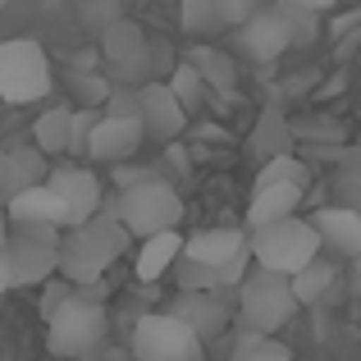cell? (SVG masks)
<instances>
[{
    "label": "cell",
    "instance_id": "obj_1",
    "mask_svg": "<svg viewBox=\"0 0 361 361\" xmlns=\"http://www.w3.org/2000/svg\"><path fill=\"white\" fill-rule=\"evenodd\" d=\"M106 329H110L106 302H101L97 283H92V288H73V298L46 320V343H51L55 357L87 361L101 343H106Z\"/></svg>",
    "mask_w": 361,
    "mask_h": 361
},
{
    "label": "cell",
    "instance_id": "obj_2",
    "mask_svg": "<svg viewBox=\"0 0 361 361\" xmlns=\"http://www.w3.org/2000/svg\"><path fill=\"white\" fill-rule=\"evenodd\" d=\"M298 293H293V274L252 265L247 279L238 283V329H261V334H279L298 311Z\"/></svg>",
    "mask_w": 361,
    "mask_h": 361
},
{
    "label": "cell",
    "instance_id": "obj_3",
    "mask_svg": "<svg viewBox=\"0 0 361 361\" xmlns=\"http://www.w3.org/2000/svg\"><path fill=\"white\" fill-rule=\"evenodd\" d=\"M320 252H325L320 229L311 220H298V215L274 220V224H265V229H252V256H256V265H265V270L298 274L302 265H311Z\"/></svg>",
    "mask_w": 361,
    "mask_h": 361
},
{
    "label": "cell",
    "instance_id": "obj_4",
    "mask_svg": "<svg viewBox=\"0 0 361 361\" xmlns=\"http://www.w3.org/2000/svg\"><path fill=\"white\" fill-rule=\"evenodd\" d=\"M137 361H206V338L178 311H151L133 325Z\"/></svg>",
    "mask_w": 361,
    "mask_h": 361
},
{
    "label": "cell",
    "instance_id": "obj_5",
    "mask_svg": "<svg viewBox=\"0 0 361 361\" xmlns=\"http://www.w3.org/2000/svg\"><path fill=\"white\" fill-rule=\"evenodd\" d=\"M60 243H64L60 224H32V220L9 224L5 256L14 265L18 288H32V283H46L51 274H60Z\"/></svg>",
    "mask_w": 361,
    "mask_h": 361
},
{
    "label": "cell",
    "instance_id": "obj_6",
    "mask_svg": "<svg viewBox=\"0 0 361 361\" xmlns=\"http://www.w3.org/2000/svg\"><path fill=\"white\" fill-rule=\"evenodd\" d=\"M51 92V60L37 42L14 37L0 42V101L9 106H32Z\"/></svg>",
    "mask_w": 361,
    "mask_h": 361
},
{
    "label": "cell",
    "instance_id": "obj_7",
    "mask_svg": "<svg viewBox=\"0 0 361 361\" xmlns=\"http://www.w3.org/2000/svg\"><path fill=\"white\" fill-rule=\"evenodd\" d=\"M119 215L142 243V238H151V233L178 229V220H183V197H178L165 178H147V183L119 192Z\"/></svg>",
    "mask_w": 361,
    "mask_h": 361
},
{
    "label": "cell",
    "instance_id": "obj_8",
    "mask_svg": "<svg viewBox=\"0 0 361 361\" xmlns=\"http://www.w3.org/2000/svg\"><path fill=\"white\" fill-rule=\"evenodd\" d=\"M142 142H147V123L142 119L101 115L97 133H92V142H87V156L97 160V165H123V160H133L142 151Z\"/></svg>",
    "mask_w": 361,
    "mask_h": 361
},
{
    "label": "cell",
    "instance_id": "obj_9",
    "mask_svg": "<svg viewBox=\"0 0 361 361\" xmlns=\"http://www.w3.org/2000/svg\"><path fill=\"white\" fill-rule=\"evenodd\" d=\"M110 270V256L97 247V238L87 233V224H73L64 229V243H60V274L78 288H92L101 283V274Z\"/></svg>",
    "mask_w": 361,
    "mask_h": 361
},
{
    "label": "cell",
    "instance_id": "obj_10",
    "mask_svg": "<svg viewBox=\"0 0 361 361\" xmlns=\"http://www.w3.org/2000/svg\"><path fill=\"white\" fill-rule=\"evenodd\" d=\"M142 123H147L151 142H174L188 128V106L174 97V87L165 78L142 87Z\"/></svg>",
    "mask_w": 361,
    "mask_h": 361
},
{
    "label": "cell",
    "instance_id": "obj_11",
    "mask_svg": "<svg viewBox=\"0 0 361 361\" xmlns=\"http://www.w3.org/2000/svg\"><path fill=\"white\" fill-rule=\"evenodd\" d=\"M302 197H307V178H283V183H256L252 202H247V229H265L274 220L298 215Z\"/></svg>",
    "mask_w": 361,
    "mask_h": 361
},
{
    "label": "cell",
    "instance_id": "obj_12",
    "mask_svg": "<svg viewBox=\"0 0 361 361\" xmlns=\"http://www.w3.org/2000/svg\"><path fill=\"white\" fill-rule=\"evenodd\" d=\"M46 183H51L55 192L69 202L73 224H87L92 215L101 211V202H106V192H101V178L92 174V169H82V165H55Z\"/></svg>",
    "mask_w": 361,
    "mask_h": 361
},
{
    "label": "cell",
    "instance_id": "obj_13",
    "mask_svg": "<svg viewBox=\"0 0 361 361\" xmlns=\"http://www.w3.org/2000/svg\"><path fill=\"white\" fill-rule=\"evenodd\" d=\"M238 37H243V51L252 55V60H261V64L279 60V55H283V51H288V46H293L288 18L279 14V5L261 9V14H256L252 23H243V27H238Z\"/></svg>",
    "mask_w": 361,
    "mask_h": 361
},
{
    "label": "cell",
    "instance_id": "obj_14",
    "mask_svg": "<svg viewBox=\"0 0 361 361\" xmlns=\"http://www.w3.org/2000/svg\"><path fill=\"white\" fill-rule=\"evenodd\" d=\"M5 211H9V224L32 220V224H60V229H73V211H69V202H64V197L55 192L51 183H32V188H23V192H18L14 202L5 206Z\"/></svg>",
    "mask_w": 361,
    "mask_h": 361
},
{
    "label": "cell",
    "instance_id": "obj_15",
    "mask_svg": "<svg viewBox=\"0 0 361 361\" xmlns=\"http://www.w3.org/2000/svg\"><path fill=\"white\" fill-rule=\"evenodd\" d=\"M311 224L320 229L325 252H338V256H348V261L361 256V211L334 202V206H320V211L311 215Z\"/></svg>",
    "mask_w": 361,
    "mask_h": 361
},
{
    "label": "cell",
    "instance_id": "obj_16",
    "mask_svg": "<svg viewBox=\"0 0 361 361\" xmlns=\"http://www.w3.org/2000/svg\"><path fill=\"white\" fill-rule=\"evenodd\" d=\"M224 293H229V288H211V293H178L169 311H178V316H183L188 325H192L197 334H202L206 343H211V338H215V334H224V325H229V302H224Z\"/></svg>",
    "mask_w": 361,
    "mask_h": 361
},
{
    "label": "cell",
    "instance_id": "obj_17",
    "mask_svg": "<svg viewBox=\"0 0 361 361\" xmlns=\"http://www.w3.org/2000/svg\"><path fill=\"white\" fill-rule=\"evenodd\" d=\"M293 142H298V128L283 119L279 106H270V110H261V119H256L247 151L265 165V160H274V156H293Z\"/></svg>",
    "mask_w": 361,
    "mask_h": 361
},
{
    "label": "cell",
    "instance_id": "obj_18",
    "mask_svg": "<svg viewBox=\"0 0 361 361\" xmlns=\"http://www.w3.org/2000/svg\"><path fill=\"white\" fill-rule=\"evenodd\" d=\"M183 243H188V238H178V229H165V233H151V238H142L137 261H133V274H137L142 283H156L165 270H174V265H178Z\"/></svg>",
    "mask_w": 361,
    "mask_h": 361
},
{
    "label": "cell",
    "instance_id": "obj_19",
    "mask_svg": "<svg viewBox=\"0 0 361 361\" xmlns=\"http://www.w3.org/2000/svg\"><path fill=\"white\" fill-rule=\"evenodd\" d=\"M87 233L97 238V247H101V252L110 256V265H115L123 252H133V238H137V233H133L128 224H123V215H119V192L101 202V211L87 220Z\"/></svg>",
    "mask_w": 361,
    "mask_h": 361
},
{
    "label": "cell",
    "instance_id": "obj_20",
    "mask_svg": "<svg viewBox=\"0 0 361 361\" xmlns=\"http://www.w3.org/2000/svg\"><path fill=\"white\" fill-rule=\"evenodd\" d=\"M97 37H101V55H106L110 69L142 60V55H147V46H151L147 32H142V23H133V18H115V23H110L106 32H97Z\"/></svg>",
    "mask_w": 361,
    "mask_h": 361
},
{
    "label": "cell",
    "instance_id": "obj_21",
    "mask_svg": "<svg viewBox=\"0 0 361 361\" xmlns=\"http://www.w3.org/2000/svg\"><path fill=\"white\" fill-rule=\"evenodd\" d=\"M188 60L202 69V78L211 82V92L215 97H233V87H238V64L229 60V55L220 51V46H211V42H197L192 51H188Z\"/></svg>",
    "mask_w": 361,
    "mask_h": 361
},
{
    "label": "cell",
    "instance_id": "obj_22",
    "mask_svg": "<svg viewBox=\"0 0 361 361\" xmlns=\"http://www.w3.org/2000/svg\"><path fill=\"white\" fill-rule=\"evenodd\" d=\"M334 283H338V270L325 261V252H320L311 265H302V270L293 274V293H298L302 307H316V302H325L329 293H334Z\"/></svg>",
    "mask_w": 361,
    "mask_h": 361
},
{
    "label": "cell",
    "instance_id": "obj_23",
    "mask_svg": "<svg viewBox=\"0 0 361 361\" xmlns=\"http://www.w3.org/2000/svg\"><path fill=\"white\" fill-rule=\"evenodd\" d=\"M69 133H73V110L69 106H51L42 110L32 123V142L46 151V156H60V151H69Z\"/></svg>",
    "mask_w": 361,
    "mask_h": 361
},
{
    "label": "cell",
    "instance_id": "obj_24",
    "mask_svg": "<svg viewBox=\"0 0 361 361\" xmlns=\"http://www.w3.org/2000/svg\"><path fill=\"white\" fill-rule=\"evenodd\" d=\"M178 27H183L188 37H211L229 23H224V14H220V0H178Z\"/></svg>",
    "mask_w": 361,
    "mask_h": 361
},
{
    "label": "cell",
    "instance_id": "obj_25",
    "mask_svg": "<svg viewBox=\"0 0 361 361\" xmlns=\"http://www.w3.org/2000/svg\"><path fill=\"white\" fill-rule=\"evenodd\" d=\"M165 82L174 87V97L188 106V115H192V110H202V106H206V97H215V92H211V82L202 78V69H197L192 60H178V69L169 73Z\"/></svg>",
    "mask_w": 361,
    "mask_h": 361
},
{
    "label": "cell",
    "instance_id": "obj_26",
    "mask_svg": "<svg viewBox=\"0 0 361 361\" xmlns=\"http://www.w3.org/2000/svg\"><path fill=\"white\" fill-rule=\"evenodd\" d=\"M174 279H178V293H211V288H229V279H224L220 265L192 261V256H178Z\"/></svg>",
    "mask_w": 361,
    "mask_h": 361
},
{
    "label": "cell",
    "instance_id": "obj_27",
    "mask_svg": "<svg viewBox=\"0 0 361 361\" xmlns=\"http://www.w3.org/2000/svg\"><path fill=\"white\" fill-rule=\"evenodd\" d=\"M279 14L288 18L293 46L316 42V32H320V9H307V5H298V0H279Z\"/></svg>",
    "mask_w": 361,
    "mask_h": 361
},
{
    "label": "cell",
    "instance_id": "obj_28",
    "mask_svg": "<svg viewBox=\"0 0 361 361\" xmlns=\"http://www.w3.org/2000/svg\"><path fill=\"white\" fill-rule=\"evenodd\" d=\"M73 97H78V106H101L106 110V101H110V92H115V82H110V73L101 78L97 69H73Z\"/></svg>",
    "mask_w": 361,
    "mask_h": 361
},
{
    "label": "cell",
    "instance_id": "obj_29",
    "mask_svg": "<svg viewBox=\"0 0 361 361\" xmlns=\"http://www.w3.org/2000/svg\"><path fill=\"white\" fill-rule=\"evenodd\" d=\"M23 188H32V183H27V174L18 169L14 151H9V147H0V206H9L18 192H23Z\"/></svg>",
    "mask_w": 361,
    "mask_h": 361
},
{
    "label": "cell",
    "instance_id": "obj_30",
    "mask_svg": "<svg viewBox=\"0 0 361 361\" xmlns=\"http://www.w3.org/2000/svg\"><path fill=\"white\" fill-rule=\"evenodd\" d=\"M9 151H14L18 169L27 174V183H46V178H51V156H46L37 142H23V147H9Z\"/></svg>",
    "mask_w": 361,
    "mask_h": 361
},
{
    "label": "cell",
    "instance_id": "obj_31",
    "mask_svg": "<svg viewBox=\"0 0 361 361\" xmlns=\"http://www.w3.org/2000/svg\"><path fill=\"white\" fill-rule=\"evenodd\" d=\"M78 14H82V23H87L92 32H106L115 18H123V14H119V0H82Z\"/></svg>",
    "mask_w": 361,
    "mask_h": 361
},
{
    "label": "cell",
    "instance_id": "obj_32",
    "mask_svg": "<svg viewBox=\"0 0 361 361\" xmlns=\"http://www.w3.org/2000/svg\"><path fill=\"white\" fill-rule=\"evenodd\" d=\"M73 288H78V283H69V279H64V274H60V279H55V274H51V279L42 283V320H51L55 311H60L64 302L73 298Z\"/></svg>",
    "mask_w": 361,
    "mask_h": 361
},
{
    "label": "cell",
    "instance_id": "obj_33",
    "mask_svg": "<svg viewBox=\"0 0 361 361\" xmlns=\"http://www.w3.org/2000/svg\"><path fill=\"white\" fill-rule=\"evenodd\" d=\"M106 115H133L142 119V87H115L106 101Z\"/></svg>",
    "mask_w": 361,
    "mask_h": 361
},
{
    "label": "cell",
    "instance_id": "obj_34",
    "mask_svg": "<svg viewBox=\"0 0 361 361\" xmlns=\"http://www.w3.org/2000/svg\"><path fill=\"white\" fill-rule=\"evenodd\" d=\"M261 0H220V14H224V23L229 27H243V23H252L256 14H261Z\"/></svg>",
    "mask_w": 361,
    "mask_h": 361
},
{
    "label": "cell",
    "instance_id": "obj_35",
    "mask_svg": "<svg viewBox=\"0 0 361 361\" xmlns=\"http://www.w3.org/2000/svg\"><path fill=\"white\" fill-rule=\"evenodd\" d=\"M338 202L361 211V169H338Z\"/></svg>",
    "mask_w": 361,
    "mask_h": 361
},
{
    "label": "cell",
    "instance_id": "obj_36",
    "mask_svg": "<svg viewBox=\"0 0 361 361\" xmlns=\"http://www.w3.org/2000/svg\"><path fill=\"white\" fill-rule=\"evenodd\" d=\"M147 178H160L156 169H142V165H115V192H123V188H137V183H147Z\"/></svg>",
    "mask_w": 361,
    "mask_h": 361
},
{
    "label": "cell",
    "instance_id": "obj_37",
    "mask_svg": "<svg viewBox=\"0 0 361 361\" xmlns=\"http://www.w3.org/2000/svg\"><path fill=\"white\" fill-rule=\"evenodd\" d=\"M357 27H361V5H357V9H348V14H334L329 32H334V37H348V32H357Z\"/></svg>",
    "mask_w": 361,
    "mask_h": 361
},
{
    "label": "cell",
    "instance_id": "obj_38",
    "mask_svg": "<svg viewBox=\"0 0 361 361\" xmlns=\"http://www.w3.org/2000/svg\"><path fill=\"white\" fill-rule=\"evenodd\" d=\"M247 361H293V353H288L283 343H274V338H270V343H265L261 353H256V357H247Z\"/></svg>",
    "mask_w": 361,
    "mask_h": 361
},
{
    "label": "cell",
    "instance_id": "obj_39",
    "mask_svg": "<svg viewBox=\"0 0 361 361\" xmlns=\"http://www.w3.org/2000/svg\"><path fill=\"white\" fill-rule=\"evenodd\" d=\"M9 288H18V279H14V265H9V256H5V247H0V298H5Z\"/></svg>",
    "mask_w": 361,
    "mask_h": 361
},
{
    "label": "cell",
    "instance_id": "obj_40",
    "mask_svg": "<svg viewBox=\"0 0 361 361\" xmlns=\"http://www.w3.org/2000/svg\"><path fill=\"white\" fill-rule=\"evenodd\" d=\"M338 169H361V147H343V156H338Z\"/></svg>",
    "mask_w": 361,
    "mask_h": 361
},
{
    "label": "cell",
    "instance_id": "obj_41",
    "mask_svg": "<svg viewBox=\"0 0 361 361\" xmlns=\"http://www.w3.org/2000/svg\"><path fill=\"white\" fill-rule=\"evenodd\" d=\"M348 288L361 298V256H353V270H348Z\"/></svg>",
    "mask_w": 361,
    "mask_h": 361
},
{
    "label": "cell",
    "instance_id": "obj_42",
    "mask_svg": "<svg viewBox=\"0 0 361 361\" xmlns=\"http://www.w3.org/2000/svg\"><path fill=\"white\" fill-rule=\"evenodd\" d=\"M298 5H307V9H320V14H329V9H338L343 0H298Z\"/></svg>",
    "mask_w": 361,
    "mask_h": 361
},
{
    "label": "cell",
    "instance_id": "obj_43",
    "mask_svg": "<svg viewBox=\"0 0 361 361\" xmlns=\"http://www.w3.org/2000/svg\"><path fill=\"white\" fill-rule=\"evenodd\" d=\"M5 243H9V211L0 206V247H5Z\"/></svg>",
    "mask_w": 361,
    "mask_h": 361
}]
</instances>
